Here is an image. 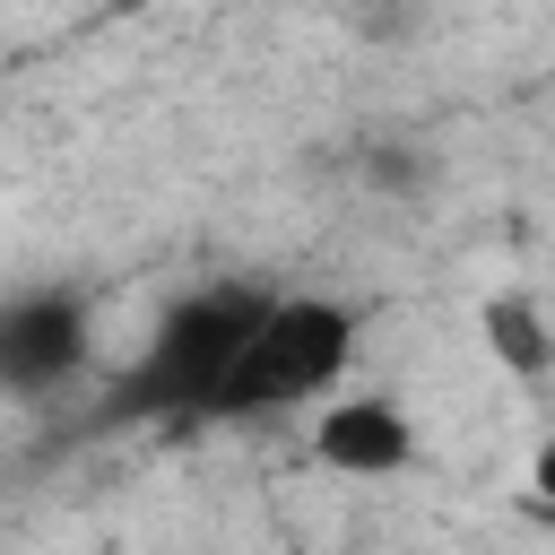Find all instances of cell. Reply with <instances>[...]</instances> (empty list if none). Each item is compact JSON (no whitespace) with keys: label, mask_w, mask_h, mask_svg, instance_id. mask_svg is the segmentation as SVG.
<instances>
[{"label":"cell","mask_w":555,"mask_h":555,"mask_svg":"<svg viewBox=\"0 0 555 555\" xmlns=\"http://www.w3.org/2000/svg\"><path fill=\"white\" fill-rule=\"evenodd\" d=\"M95 356V312L78 286H17L0 295V399H52Z\"/></svg>","instance_id":"3"},{"label":"cell","mask_w":555,"mask_h":555,"mask_svg":"<svg viewBox=\"0 0 555 555\" xmlns=\"http://www.w3.org/2000/svg\"><path fill=\"white\" fill-rule=\"evenodd\" d=\"M312 460L330 477H408L425 460V442L390 390H330L312 408Z\"/></svg>","instance_id":"4"},{"label":"cell","mask_w":555,"mask_h":555,"mask_svg":"<svg viewBox=\"0 0 555 555\" xmlns=\"http://www.w3.org/2000/svg\"><path fill=\"white\" fill-rule=\"evenodd\" d=\"M260 304H269V286H234V278L173 295L156 312V330L139 338V356L113 373L104 416H130V425H199L217 408L225 364H234L243 330L260 321Z\"/></svg>","instance_id":"1"},{"label":"cell","mask_w":555,"mask_h":555,"mask_svg":"<svg viewBox=\"0 0 555 555\" xmlns=\"http://www.w3.org/2000/svg\"><path fill=\"white\" fill-rule=\"evenodd\" d=\"M477 338H486V356H494L512 382H546V373H555V321L538 312V295H486Z\"/></svg>","instance_id":"5"},{"label":"cell","mask_w":555,"mask_h":555,"mask_svg":"<svg viewBox=\"0 0 555 555\" xmlns=\"http://www.w3.org/2000/svg\"><path fill=\"white\" fill-rule=\"evenodd\" d=\"M347 356H356V304L312 295V286H269L260 321L243 330L225 390L208 416H286V408H321L330 390H347Z\"/></svg>","instance_id":"2"}]
</instances>
